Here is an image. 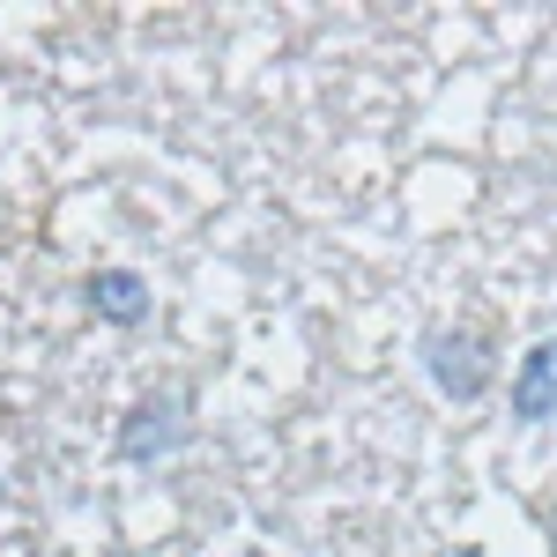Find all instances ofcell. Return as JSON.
I'll use <instances>...</instances> for the list:
<instances>
[{
    "label": "cell",
    "mask_w": 557,
    "mask_h": 557,
    "mask_svg": "<svg viewBox=\"0 0 557 557\" xmlns=\"http://www.w3.org/2000/svg\"><path fill=\"white\" fill-rule=\"evenodd\" d=\"M186 446H194V394H186V386H149L127 409L120 438H112V454H120L127 469H157V461H172Z\"/></svg>",
    "instance_id": "1"
},
{
    "label": "cell",
    "mask_w": 557,
    "mask_h": 557,
    "mask_svg": "<svg viewBox=\"0 0 557 557\" xmlns=\"http://www.w3.org/2000/svg\"><path fill=\"white\" fill-rule=\"evenodd\" d=\"M417 364H424V380L446 401H483L491 364H498V343L483 327H431V335H417Z\"/></svg>",
    "instance_id": "2"
},
{
    "label": "cell",
    "mask_w": 557,
    "mask_h": 557,
    "mask_svg": "<svg viewBox=\"0 0 557 557\" xmlns=\"http://www.w3.org/2000/svg\"><path fill=\"white\" fill-rule=\"evenodd\" d=\"M83 305L89 320H104V327H149V312H157V298H149V275L141 268H120V260H104V268H89L83 275Z\"/></svg>",
    "instance_id": "3"
},
{
    "label": "cell",
    "mask_w": 557,
    "mask_h": 557,
    "mask_svg": "<svg viewBox=\"0 0 557 557\" xmlns=\"http://www.w3.org/2000/svg\"><path fill=\"white\" fill-rule=\"evenodd\" d=\"M506 409H513L520 431L557 424V335H535L513 364V386H506Z\"/></svg>",
    "instance_id": "4"
},
{
    "label": "cell",
    "mask_w": 557,
    "mask_h": 557,
    "mask_svg": "<svg viewBox=\"0 0 557 557\" xmlns=\"http://www.w3.org/2000/svg\"><path fill=\"white\" fill-rule=\"evenodd\" d=\"M550 557H557V498H550Z\"/></svg>",
    "instance_id": "5"
},
{
    "label": "cell",
    "mask_w": 557,
    "mask_h": 557,
    "mask_svg": "<svg viewBox=\"0 0 557 557\" xmlns=\"http://www.w3.org/2000/svg\"><path fill=\"white\" fill-rule=\"evenodd\" d=\"M0 506H8V475H0Z\"/></svg>",
    "instance_id": "6"
}]
</instances>
